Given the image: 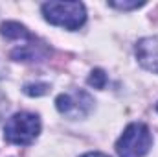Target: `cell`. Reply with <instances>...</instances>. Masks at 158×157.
<instances>
[{"label":"cell","instance_id":"obj_10","mask_svg":"<svg viewBox=\"0 0 158 157\" xmlns=\"http://www.w3.org/2000/svg\"><path fill=\"white\" fill-rule=\"evenodd\" d=\"M110 7H116V9H136V7H142L145 6V2H109Z\"/></svg>","mask_w":158,"mask_h":157},{"label":"cell","instance_id":"obj_7","mask_svg":"<svg viewBox=\"0 0 158 157\" xmlns=\"http://www.w3.org/2000/svg\"><path fill=\"white\" fill-rule=\"evenodd\" d=\"M0 34L6 37V39H13V41H28L31 39L33 35L22 26V24H19V22H13V20H9V22H4L2 26H0Z\"/></svg>","mask_w":158,"mask_h":157},{"label":"cell","instance_id":"obj_2","mask_svg":"<svg viewBox=\"0 0 158 157\" xmlns=\"http://www.w3.org/2000/svg\"><path fill=\"white\" fill-rule=\"evenodd\" d=\"M40 133V120L33 113H15L4 126V139L11 144L28 146Z\"/></svg>","mask_w":158,"mask_h":157},{"label":"cell","instance_id":"obj_1","mask_svg":"<svg viewBox=\"0 0 158 157\" xmlns=\"http://www.w3.org/2000/svg\"><path fill=\"white\" fill-rule=\"evenodd\" d=\"M42 15L50 24L77 30L86 20V9L81 2H46L42 4Z\"/></svg>","mask_w":158,"mask_h":157},{"label":"cell","instance_id":"obj_5","mask_svg":"<svg viewBox=\"0 0 158 157\" xmlns=\"http://www.w3.org/2000/svg\"><path fill=\"white\" fill-rule=\"evenodd\" d=\"M48 56H50V48L44 43H39L35 37L24 41V44L9 52V57L15 61H40L46 59Z\"/></svg>","mask_w":158,"mask_h":157},{"label":"cell","instance_id":"obj_12","mask_svg":"<svg viewBox=\"0 0 158 157\" xmlns=\"http://www.w3.org/2000/svg\"><path fill=\"white\" fill-rule=\"evenodd\" d=\"M156 111H158V104H156Z\"/></svg>","mask_w":158,"mask_h":157},{"label":"cell","instance_id":"obj_4","mask_svg":"<svg viewBox=\"0 0 158 157\" xmlns=\"http://www.w3.org/2000/svg\"><path fill=\"white\" fill-rule=\"evenodd\" d=\"M55 107L61 115L68 118H83L90 113L94 107V100L86 91H72V92H63L55 100Z\"/></svg>","mask_w":158,"mask_h":157},{"label":"cell","instance_id":"obj_11","mask_svg":"<svg viewBox=\"0 0 158 157\" xmlns=\"http://www.w3.org/2000/svg\"><path fill=\"white\" fill-rule=\"evenodd\" d=\"M83 157H109V155H105V154H99V152H92V154H86V155H83Z\"/></svg>","mask_w":158,"mask_h":157},{"label":"cell","instance_id":"obj_8","mask_svg":"<svg viewBox=\"0 0 158 157\" xmlns=\"http://www.w3.org/2000/svg\"><path fill=\"white\" fill-rule=\"evenodd\" d=\"M105 83H107V74H105L101 69L92 70V74L88 76V85H92L94 89H103Z\"/></svg>","mask_w":158,"mask_h":157},{"label":"cell","instance_id":"obj_6","mask_svg":"<svg viewBox=\"0 0 158 157\" xmlns=\"http://www.w3.org/2000/svg\"><path fill=\"white\" fill-rule=\"evenodd\" d=\"M136 57H138V61L143 69L158 74V35L138 41Z\"/></svg>","mask_w":158,"mask_h":157},{"label":"cell","instance_id":"obj_3","mask_svg":"<svg viewBox=\"0 0 158 157\" xmlns=\"http://www.w3.org/2000/svg\"><path fill=\"white\" fill-rule=\"evenodd\" d=\"M153 144V135L151 129L142 124L134 122L125 128L121 137L116 142V152L118 157H143Z\"/></svg>","mask_w":158,"mask_h":157},{"label":"cell","instance_id":"obj_9","mask_svg":"<svg viewBox=\"0 0 158 157\" xmlns=\"http://www.w3.org/2000/svg\"><path fill=\"white\" fill-rule=\"evenodd\" d=\"M48 89H50V85H46V83H28V85H24V92L28 96H42V94L48 92Z\"/></svg>","mask_w":158,"mask_h":157}]
</instances>
